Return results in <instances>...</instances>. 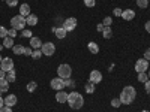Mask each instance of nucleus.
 Instances as JSON below:
<instances>
[{"label": "nucleus", "mask_w": 150, "mask_h": 112, "mask_svg": "<svg viewBox=\"0 0 150 112\" xmlns=\"http://www.w3.org/2000/svg\"><path fill=\"white\" fill-rule=\"evenodd\" d=\"M135 96H137V91H135V88L132 85H126L125 88L122 90V93H120V102H122V105H131L134 100H135Z\"/></svg>", "instance_id": "1"}, {"label": "nucleus", "mask_w": 150, "mask_h": 112, "mask_svg": "<svg viewBox=\"0 0 150 112\" xmlns=\"http://www.w3.org/2000/svg\"><path fill=\"white\" fill-rule=\"evenodd\" d=\"M72 109H81L83 105H84V97L77 93V91H72V93H68V102H66Z\"/></svg>", "instance_id": "2"}, {"label": "nucleus", "mask_w": 150, "mask_h": 112, "mask_svg": "<svg viewBox=\"0 0 150 112\" xmlns=\"http://www.w3.org/2000/svg\"><path fill=\"white\" fill-rule=\"evenodd\" d=\"M26 24H27L26 18L21 17V15H17L14 18H11V26H12V29H15V30H24Z\"/></svg>", "instance_id": "3"}, {"label": "nucleus", "mask_w": 150, "mask_h": 112, "mask_svg": "<svg viewBox=\"0 0 150 112\" xmlns=\"http://www.w3.org/2000/svg\"><path fill=\"white\" fill-rule=\"evenodd\" d=\"M57 75H59V78H62V79H68V78H71V75H72V67L69 64H60L57 67Z\"/></svg>", "instance_id": "4"}, {"label": "nucleus", "mask_w": 150, "mask_h": 112, "mask_svg": "<svg viewBox=\"0 0 150 112\" xmlns=\"http://www.w3.org/2000/svg\"><path fill=\"white\" fill-rule=\"evenodd\" d=\"M41 51H42V54H44V55L51 57V55L56 52V45H54L53 42H47V43H42Z\"/></svg>", "instance_id": "5"}, {"label": "nucleus", "mask_w": 150, "mask_h": 112, "mask_svg": "<svg viewBox=\"0 0 150 112\" xmlns=\"http://www.w3.org/2000/svg\"><path fill=\"white\" fill-rule=\"evenodd\" d=\"M149 69V61L146 58H140V60H137L135 61V70L141 73V72H147Z\"/></svg>", "instance_id": "6"}, {"label": "nucleus", "mask_w": 150, "mask_h": 112, "mask_svg": "<svg viewBox=\"0 0 150 112\" xmlns=\"http://www.w3.org/2000/svg\"><path fill=\"white\" fill-rule=\"evenodd\" d=\"M75 27H77V20H75L74 17L66 18V20L63 21V29H65L66 32H72V30H75Z\"/></svg>", "instance_id": "7"}, {"label": "nucleus", "mask_w": 150, "mask_h": 112, "mask_svg": "<svg viewBox=\"0 0 150 112\" xmlns=\"http://www.w3.org/2000/svg\"><path fill=\"white\" fill-rule=\"evenodd\" d=\"M0 69H3L5 72H9L14 69V61H12L11 57H5L2 60V63H0Z\"/></svg>", "instance_id": "8"}, {"label": "nucleus", "mask_w": 150, "mask_h": 112, "mask_svg": "<svg viewBox=\"0 0 150 112\" xmlns=\"http://www.w3.org/2000/svg\"><path fill=\"white\" fill-rule=\"evenodd\" d=\"M50 85H51V88H53V90H56V91H60V90H63V88H65L63 79L59 78V76H57V78H54V79H51Z\"/></svg>", "instance_id": "9"}, {"label": "nucleus", "mask_w": 150, "mask_h": 112, "mask_svg": "<svg viewBox=\"0 0 150 112\" xmlns=\"http://www.w3.org/2000/svg\"><path fill=\"white\" fill-rule=\"evenodd\" d=\"M102 81V73L99 72V70H92L90 72V76H89V82H92V84H99Z\"/></svg>", "instance_id": "10"}, {"label": "nucleus", "mask_w": 150, "mask_h": 112, "mask_svg": "<svg viewBox=\"0 0 150 112\" xmlns=\"http://www.w3.org/2000/svg\"><path fill=\"white\" fill-rule=\"evenodd\" d=\"M122 18H123L125 21H132V20L135 18V10H132V9H125V10L122 12Z\"/></svg>", "instance_id": "11"}, {"label": "nucleus", "mask_w": 150, "mask_h": 112, "mask_svg": "<svg viewBox=\"0 0 150 112\" xmlns=\"http://www.w3.org/2000/svg\"><path fill=\"white\" fill-rule=\"evenodd\" d=\"M17 102H18V100H17V96H15V94H8V96L5 97V105L9 106V108L15 106Z\"/></svg>", "instance_id": "12"}, {"label": "nucleus", "mask_w": 150, "mask_h": 112, "mask_svg": "<svg viewBox=\"0 0 150 112\" xmlns=\"http://www.w3.org/2000/svg\"><path fill=\"white\" fill-rule=\"evenodd\" d=\"M30 46L33 49H41L42 48V41L39 39V37H30Z\"/></svg>", "instance_id": "13"}, {"label": "nucleus", "mask_w": 150, "mask_h": 112, "mask_svg": "<svg viewBox=\"0 0 150 112\" xmlns=\"http://www.w3.org/2000/svg\"><path fill=\"white\" fill-rule=\"evenodd\" d=\"M20 15L24 17V18H27V17L30 15V6H29L27 3H23V5L20 6Z\"/></svg>", "instance_id": "14"}, {"label": "nucleus", "mask_w": 150, "mask_h": 112, "mask_svg": "<svg viewBox=\"0 0 150 112\" xmlns=\"http://www.w3.org/2000/svg\"><path fill=\"white\" fill-rule=\"evenodd\" d=\"M56 100L59 103H66L68 102V93H65L63 90H60L57 94H56Z\"/></svg>", "instance_id": "15"}, {"label": "nucleus", "mask_w": 150, "mask_h": 112, "mask_svg": "<svg viewBox=\"0 0 150 112\" xmlns=\"http://www.w3.org/2000/svg\"><path fill=\"white\" fill-rule=\"evenodd\" d=\"M53 32L56 33V36H57V39H63V37L66 36V30L63 29V27H53Z\"/></svg>", "instance_id": "16"}, {"label": "nucleus", "mask_w": 150, "mask_h": 112, "mask_svg": "<svg viewBox=\"0 0 150 112\" xmlns=\"http://www.w3.org/2000/svg\"><path fill=\"white\" fill-rule=\"evenodd\" d=\"M9 90V81L6 78H0V93H6Z\"/></svg>", "instance_id": "17"}, {"label": "nucleus", "mask_w": 150, "mask_h": 112, "mask_svg": "<svg viewBox=\"0 0 150 112\" xmlns=\"http://www.w3.org/2000/svg\"><path fill=\"white\" fill-rule=\"evenodd\" d=\"M9 82H15V79H17V73H15V69H12V70H9V72H6V76H5Z\"/></svg>", "instance_id": "18"}, {"label": "nucleus", "mask_w": 150, "mask_h": 112, "mask_svg": "<svg viewBox=\"0 0 150 112\" xmlns=\"http://www.w3.org/2000/svg\"><path fill=\"white\" fill-rule=\"evenodd\" d=\"M3 46L12 49V48H14V39H12V37H9V36H6L5 39H3Z\"/></svg>", "instance_id": "19"}, {"label": "nucleus", "mask_w": 150, "mask_h": 112, "mask_svg": "<svg viewBox=\"0 0 150 112\" xmlns=\"http://www.w3.org/2000/svg\"><path fill=\"white\" fill-rule=\"evenodd\" d=\"M89 51L92 52V54H98L99 52V45L96 43V42H89Z\"/></svg>", "instance_id": "20"}, {"label": "nucleus", "mask_w": 150, "mask_h": 112, "mask_svg": "<svg viewBox=\"0 0 150 112\" xmlns=\"http://www.w3.org/2000/svg\"><path fill=\"white\" fill-rule=\"evenodd\" d=\"M24 49H26V46H23V45H14L12 51H14V54H17V55H21V54H24Z\"/></svg>", "instance_id": "21"}, {"label": "nucleus", "mask_w": 150, "mask_h": 112, "mask_svg": "<svg viewBox=\"0 0 150 112\" xmlns=\"http://www.w3.org/2000/svg\"><path fill=\"white\" fill-rule=\"evenodd\" d=\"M26 21H27L29 26H36V24H38V17L33 15V14H30V15L26 18Z\"/></svg>", "instance_id": "22"}, {"label": "nucleus", "mask_w": 150, "mask_h": 112, "mask_svg": "<svg viewBox=\"0 0 150 112\" xmlns=\"http://www.w3.org/2000/svg\"><path fill=\"white\" fill-rule=\"evenodd\" d=\"M84 90H86V93H87V94H92V93H95V84H92V82H87V84L84 85Z\"/></svg>", "instance_id": "23"}, {"label": "nucleus", "mask_w": 150, "mask_h": 112, "mask_svg": "<svg viewBox=\"0 0 150 112\" xmlns=\"http://www.w3.org/2000/svg\"><path fill=\"white\" fill-rule=\"evenodd\" d=\"M36 88H38V84H36L35 81H30V82L27 84V91H29V93H35Z\"/></svg>", "instance_id": "24"}, {"label": "nucleus", "mask_w": 150, "mask_h": 112, "mask_svg": "<svg viewBox=\"0 0 150 112\" xmlns=\"http://www.w3.org/2000/svg\"><path fill=\"white\" fill-rule=\"evenodd\" d=\"M102 36L105 37V39H111V36H112L111 27H105V29H104V32H102Z\"/></svg>", "instance_id": "25"}, {"label": "nucleus", "mask_w": 150, "mask_h": 112, "mask_svg": "<svg viewBox=\"0 0 150 112\" xmlns=\"http://www.w3.org/2000/svg\"><path fill=\"white\" fill-rule=\"evenodd\" d=\"M137 6L141 9H146L149 6V0H137Z\"/></svg>", "instance_id": "26"}, {"label": "nucleus", "mask_w": 150, "mask_h": 112, "mask_svg": "<svg viewBox=\"0 0 150 112\" xmlns=\"http://www.w3.org/2000/svg\"><path fill=\"white\" fill-rule=\"evenodd\" d=\"M41 57H42V51H41V49H33L32 58H35V60H39Z\"/></svg>", "instance_id": "27"}, {"label": "nucleus", "mask_w": 150, "mask_h": 112, "mask_svg": "<svg viewBox=\"0 0 150 112\" xmlns=\"http://www.w3.org/2000/svg\"><path fill=\"white\" fill-rule=\"evenodd\" d=\"M138 81H140V82H146V81H149L147 72H141V73H138Z\"/></svg>", "instance_id": "28"}, {"label": "nucleus", "mask_w": 150, "mask_h": 112, "mask_svg": "<svg viewBox=\"0 0 150 112\" xmlns=\"http://www.w3.org/2000/svg\"><path fill=\"white\" fill-rule=\"evenodd\" d=\"M111 22H112L111 17H105V18H104V21H102V24H104L105 27H111Z\"/></svg>", "instance_id": "29"}, {"label": "nucleus", "mask_w": 150, "mask_h": 112, "mask_svg": "<svg viewBox=\"0 0 150 112\" xmlns=\"http://www.w3.org/2000/svg\"><path fill=\"white\" fill-rule=\"evenodd\" d=\"M120 105H122L120 99H112V100H111V106H112V108H119Z\"/></svg>", "instance_id": "30"}, {"label": "nucleus", "mask_w": 150, "mask_h": 112, "mask_svg": "<svg viewBox=\"0 0 150 112\" xmlns=\"http://www.w3.org/2000/svg\"><path fill=\"white\" fill-rule=\"evenodd\" d=\"M63 84H65V87H75V81H72V79H63Z\"/></svg>", "instance_id": "31"}, {"label": "nucleus", "mask_w": 150, "mask_h": 112, "mask_svg": "<svg viewBox=\"0 0 150 112\" xmlns=\"http://www.w3.org/2000/svg\"><path fill=\"white\" fill-rule=\"evenodd\" d=\"M84 5H86L87 8H93V6L96 5V0H84Z\"/></svg>", "instance_id": "32"}, {"label": "nucleus", "mask_w": 150, "mask_h": 112, "mask_svg": "<svg viewBox=\"0 0 150 112\" xmlns=\"http://www.w3.org/2000/svg\"><path fill=\"white\" fill-rule=\"evenodd\" d=\"M6 36H8V30L3 26H0V37H3V39H5Z\"/></svg>", "instance_id": "33"}, {"label": "nucleus", "mask_w": 150, "mask_h": 112, "mask_svg": "<svg viewBox=\"0 0 150 112\" xmlns=\"http://www.w3.org/2000/svg\"><path fill=\"white\" fill-rule=\"evenodd\" d=\"M32 54H33V48L32 46H27L26 49H24V55H30L32 57Z\"/></svg>", "instance_id": "34"}, {"label": "nucleus", "mask_w": 150, "mask_h": 112, "mask_svg": "<svg viewBox=\"0 0 150 112\" xmlns=\"http://www.w3.org/2000/svg\"><path fill=\"white\" fill-rule=\"evenodd\" d=\"M21 36H23V37H33L30 30H23V32H21Z\"/></svg>", "instance_id": "35"}, {"label": "nucleus", "mask_w": 150, "mask_h": 112, "mask_svg": "<svg viewBox=\"0 0 150 112\" xmlns=\"http://www.w3.org/2000/svg\"><path fill=\"white\" fill-rule=\"evenodd\" d=\"M8 36L14 39V37L17 36V30H15V29H11V30H8Z\"/></svg>", "instance_id": "36"}, {"label": "nucleus", "mask_w": 150, "mask_h": 112, "mask_svg": "<svg viewBox=\"0 0 150 112\" xmlns=\"http://www.w3.org/2000/svg\"><path fill=\"white\" fill-rule=\"evenodd\" d=\"M8 6H17L18 5V0H5Z\"/></svg>", "instance_id": "37"}, {"label": "nucleus", "mask_w": 150, "mask_h": 112, "mask_svg": "<svg viewBox=\"0 0 150 112\" xmlns=\"http://www.w3.org/2000/svg\"><path fill=\"white\" fill-rule=\"evenodd\" d=\"M122 12H123V10H122L120 8H116L114 10H112V14H114V17H122Z\"/></svg>", "instance_id": "38"}, {"label": "nucleus", "mask_w": 150, "mask_h": 112, "mask_svg": "<svg viewBox=\"0 0 150 112\" xmlns=\"http://www.w3.org/2000/svg\"><path fill=\"white\" fill-rule=\"evenodd\" d=\"M144 88H146V93L150 94V81H146L144 82Z\"/></svg>", "instance_id": "39"}, {"label": "nucleus", "mask_w": 150, "mask_h": 112, "mask_svg": "<svg viewBox=\"0 0 150 112\" xmlns=\"http://www.w3.org/2000/svg\"><path fill=\"white\" fill-rule=\"evenodd\" d=\"M144 58H146L147 61H150V48H147L146 51H144Z\"/></svg>", "instance_id": "40"}, {"label": "nucleus", "mask_w": 150, "mask_h": 112, "mask_svg": "<svg viewBox=\"0 0 150 112\" xmlns=\"http://www.w3.org/2000/svg\"><path fill=\"white\" fill-rule=\"evenodd\" d=\"M104 29H105V26H104L102 22H99L98 26H96V30H98V32H104Z\"/></svg>", "instance_id": "41"}, {"label": "nucleus", "mask_w": 150, "mask_h": 112, "mask_svg": "<svg viewBox=\"0 0 150 112\" xmlns=\"http://www.w3.org/2000/svg\"><path fill=\"white\" fill-rule=\"evenodd\" d=\"M0 112H12V108H9V106H3V108H0Z\"/></svg>", "instance_id": "42"}, {"label": "nucleus", "mask_w": 150, "mask_h": 112, "mask_svg": "<svg viewBox=\"0 0 150 112\" xmlns=\"http://www.w3.org/2000/svg\"><path fill=\"white\" fill-rule=\"evenodd\" d=\"M144 27H146L147 33H150V21H147V22H146V26H144Z\"/></svg>", "instance_id": "43"}, {"label": "nucleus", "mask_w": 150, "mask_h": 112, "mask_svg": "<svg viewBox=\"0 0 150 112\" xmlns=\"http://www.w3.org/2000/svg\"><path fill=\"white\" fill-rule=\"evenodd\" d=\"M5 76H6V72L3 69H0V78H5Z\"/></svg>", "instance_id": "44"}, {"label": "nucleus", "mask_w": 150, "mask_h": 112, "mask_svg": "<svg viewBox=\"0 0 150 112\" xmlns=\"http://www.w3.org/2000/svg\"><path fill=\"white\" fill-rule=\"evenodd\" d=\"M3 105H5V100L2 99V96H0V108H3Z\"/></svg>", "instance_id": "45"}, {"label": "nucleus", "mask_w": 150, "mask_h": 112, "mask_svg": "<svg viewBox=\"0 0 150 112\" xmlns=\"http://www.w3.org/2000/svg\"><path fill=\"white\" fill-rule=\"evenodd\" d=\"M2 49H3V43H2V45H0V51H2Z\"/></svg>", "instance_id": "46"}, {"label": "nucleus", "mask_w": 150, "mask_h": 112, "mask_svg": "<svg viewBox=\"0 0 150 112\" xmlns=\"http://www.w3.org/2000/svg\"><path fill=\"white\" fill-rule=\"evenodd\" d=\"M2 60H3V58H2V55H0V63H2Z\"/></svg>", "instance_id": "47"}, {"label": "nucleus", "mask_w": 150, "mask_h": 112, "mask_svg": "<svg viewBox=\"0 0 150 112\" xmlns=\"http://www.w3.org/2000/svg\"><path fill=\"white\" fill-rule=\"evenodd\" d=\"M149 78H150V70H149Z\"/></svg>", "instance_id": "48"}, {"label": "nucleus", "mask_w": 150, "mask_h": 112, "mask_svg": "<svg viewBox=\"0 0 150 112\" xmlns=\"http://www.w3.org/2000/svg\"><path fill=\"white\" fill-rule=\"evenodd\" d=\"M141 112H149V111H141Z\"/></svg>", "instance_id": "49"}]
</instances>
